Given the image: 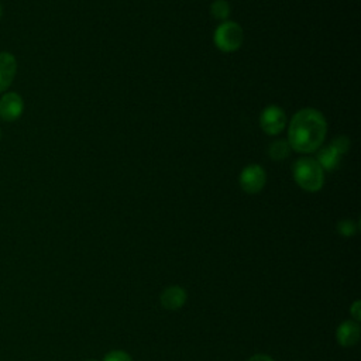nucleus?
Here are the masks:
<instances>
[{
	"label": "nucleus",
	"instance_id": "obj_2",
	"mask_svg": "<svg viewBox=\"0 0 361 361\" xmlns=\"http://www.w3.org/2000/svg\"><path fill=\"white\" fill-rule=\"evenodd\" d=\"M293 179L306 192H317L324 183V171L313 158H300L293 165Z\"/></svg>",
	"mask_w": 361,
	"mask_h": 361
},
{
	"label": "nucleus",
	"instance_id": "obj_15",
	"mask_svg": "<svg viewBox=\"0 0 361 361\" xmlns=\"http://www.w3.org/2000/svg\"><path fill=\"white\" fill-rule=\"evenodd\" d=\"M350 313H351V316L354 317L355 322H358V320L361 319V302H360V300H355V302L351 305Z\"/></svg>",
	"mask_w": 361,
	"mask_h": 361
},
{
	"label": "nucleus",
	"instance_id": "obj_6",
	"mask_svg": "<svg viewBox=\"0 0 361 361\" xmlns=\"http://www.w3.org/2000/svg\"><path fill=\"white\" fill-rule=\"evenodd\" d=\"M267 182L265 169L257 164L247 165L240 173V186L245 193L254 195L262 190Z\"/></svg>",
	"mask_w": 361,
	"mask_h": 361
},
{
	"label": "nucleus",
	"instance_id": "obj_12",
	"mask_svg": "<svg viewBox=\"0 0 361 361\" xmlns=\"http://www.w3.org/2000/svg\"><path fill=\"white\" fill-rule=\"evenodd\" d=\"M230 13H231V8H230V3L227 0H214L210 4V14L213 18L226 21L228 18Z\"/></svg>",
	"mask_w": 361,
	"mask_h": 361
},
{
	"label": "nucleus",
	"instance_id": "obj_16",
	"mask_svg": "<svg viewBox=\"0 0 361 361\" xmlns=\"http://www.w3.org/2000/svg\"><path fill=\"white\" fill-rule=\"evenodd\" d=\"M247 361H274V358L267 354H254Z\"/></svg>",
	"mask_w": 361,
	"mask_h": 361
},
{
	"label": "nucleus",
	"instance_id": "obj_17",
	"mask_svg": "<svg viewBox=\"0 0 361 361\" xmlns=\"http://www.w3.org/2000/svg\"><path fill=\"white\" fill-rule=\"evenodd\" d=\"M83 361H97V360H94V358H87V360H83Z\"/></svg>",
	"mask_w": 361,
	"mask_h": 361
},
{
	"label": "nucleus",
	"instance_id": "obj_1",
	"mask_svg": "<svg viewBox=\"0 0 361 361\" xmlns=\"http://www.w3.org/2000/svg\"><path fill=\"white\" fill-rule=\"evenodd\" d=\"M327 123L324 116L312 107H305L293 114L288 127V142L292 149L309 154L320 148L326 138Z\"/></svg>",
	"mask_w": 361,
	"mask_h": 361
},
{
	"label": "nucleus",
	"instance_id": "obj_8",
	"mask_svg": "<svg viewBox=\"0 0 361 361\" xmlns=\"http://www.w3.org/2000/svg\"><path fill=\"white\" fill-rule=\"evenodd\" d=\"M17 72V61L10 52H0V93L13 83Z\"/></svg>",
	"mask_w": 361,
	"mask_h": 361
},
{
	"label": "nucleus",
	"instance_id": "obj_11",
	"mask_svg": "<svg viewBox=\"0 0 361 361\" xmlns=\"http://www.w3.org/2000/svg\"><path fill=\"white\" fill-rule=\"evenodd\" d=\"M290 145L286 140H276L269 144L268 147V155L274 161H282L290 154Z\"/></svg>",
	"mask_w": 361,
	"mask_h": 361
},
{
	"label": "nucleus",
	"instance_id": "obj_14",
	"mask_svg": "<svg viewBox=\"0 0 361 361\" xmlns=\"http://www.w3.org/2000/svg\"><path fill=\"white\" fill-rule=\"evenodd\" d=\"M103 361H133V358L126 351L113 350L104 355Z\"/></svg>",
	"mask_w": 361,
	"mask_h": 361
},
{
	"label": "nucleus",
	"instance_id": "obj_19",
	"mask_svg": "<svg viewBox=\"0 0 361 361\" xmlns=\"http://www.w3.org/2000/svg\"><path fill=\"white\" fill-rule=\"evenodd\" d=\"M0 141H1V128H0Z\"/></svg>",
	"mask_w": 361,
	"mask_h": 361
},
{
	"label": "nucleus",
	"instance_id": "obj_13",
	"mask_svg": "<svg viewBox=\"0 0 361 361\" xmlns=\"http://www.w3.org/2000/svg\"><path fill=\"white\" fill-rule=\"evenodd\" d=\"M337 231L344 235V237H351L357 233V224L350 220V219H344V220H340L337 223Z\"/></svg>",
	"mask_w": 361,
	"mask_h": 361
},
{
	"label": "nucleus",
	"instance_id": "obj_3",
	"mask_svg": "<svg viewBox=\"0 0 361 361\" xmlns=\"http://www.w3.org/2000/svg\"><path fill=\"white\" fill-rule=\"evenodd\" d=\"M213 41L220 51L234 52L243 45L244 31L238 23L226 20L216 28L213 34Z\"/></svg>",
	"mask_w": 361,
	"mask_h": 361
},
{
	"label": "nucleus",
	"instance_id": "obj_4",
	"mask_svg": "<svg viewBox=\"0 0 361 361\" xmlns=\"http://www.w3.org/2000/svg\"><path fill=\"white\" fill-rule=\"evenodd\" d=\"M350 148V140L344 135L336 137L326 148H323L319 154L316 161L322 166L323 171H333L338 166L343 155Z\"/></svg>",
	"mask_w": 361,
	"mask_h": 361
},
{
	"label": "nucleus",
	"instance_id": "obj_5",
	"mask_svg": "<svg viewBox=\"0 0 361 361\" xmlns=\"http://www.w3.org/2000/svg\"><path fill=\"white\" fill-rule=\"evenodd\" d=\"M285 124H286V114L279 106L269 104L261 111L259 126L265 134L276 135L283 130Z\"/></svg>",
	"mask_w": 361,
	"mask_h": 361
},
{
	"label": "nucleus",
	"instance_id": "obj_18",
	"mask_svg": "<svg viewBox=\"0 0 361 361\" xmlns=\"http://www.w3.org/2000/svg\"><path fill=\"white\" fill-rule=\"evenodd\" d=\"M1 16H3V8H1V4H0V18H1Z\"/></svg>",
	"mask_w": 361,
	"mask_h": 361
},
{
	"label": "nucleus",
	"instance_id": "obj_9",
	"mask_svg": "<svg viewBox=\"0 0 361 361\" xmlns=\"http://www.w3.org/2000/svg\"><path fill=\"white\" fill-rule=\"evenodd\" d=\"M336 340L341 347H353L360 340V324L355 320L343 322L336 330Z\"/></svg>",
	"mask_w": 361,
	"mask_h": 361
},
{
	"label": "nucleus",
	"instance_id": "obj_10",
	"mask_svg": "<svg viewBox=\"0 0 361 361\" xmlns=\"http://www.w3.org/2000/svg\"><path fill=\"white\" fill-rule=\"evenodd\" d=\"M186 298H188L186 290L182 286L172 285L162 290V293L159 296V302H161L162 307H165L168 310H178L185 305Z\"/></svg>",
	"mask_w": 361,
	"mask_h": 361
},
{
	"label": "nucleus",
	"instance_id": "obj_7",
	"mask_svg": "<svg viewBox=\"0 0 361 361\" xmlns=\"http://www.w3.org/2000/svg\"><path fill=\"white\" fill-rule=\"evenodd\" d=\"M24 111V102L18 93L7 92L0 97V118L4 121H16Z\"/></svg>",
	"mask_w": 361,
	"mask_h": 361
}]
</instances>
